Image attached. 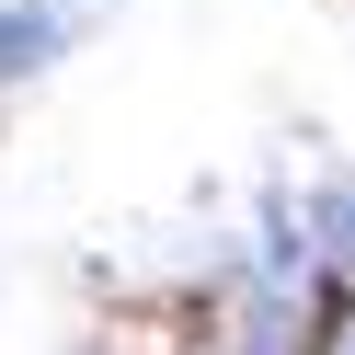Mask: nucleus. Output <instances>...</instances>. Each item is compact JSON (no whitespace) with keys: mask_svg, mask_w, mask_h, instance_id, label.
<instances>
[{"mask_svg":"<svg viewBox=\"0 0 355 355\" xmlns=\"http://www.w3.org/2000/svg\"><path fill=\"white\" fill-rule=\"evenodd\" d=\"M46 46H58V12H0V80H12V69H35Z\"/></svg>","mask_w":355,"mask_h":355,"instance_id":"f03ea898","label":"nucleus"},{"mask_svg":"<svg viewBox=\"0 0 355 355\" xmlns=\"http://www.w3.org/2000/svg\"><path fill=\"white\" fill-rule=\"evenodd\" d=\"M298 355H355V286H321L309 298V344Z\"/></svg>","mask_w":355,"mask_h":355,"instance_id":"f257e3e1","label":"nucleus"}]
</instances>
